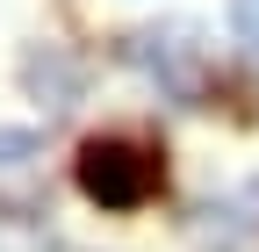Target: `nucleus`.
<instances>
[{"mask_svg": "<svg viewBox=\"0 0 259 252\" xmlns=\"http://www.w3.org/2000/svg\"><path fill=\"white\" fill-rule=\"evenodd\" d=\"M79 195L101 209H144L158 195V159L122 144V137H94L79 151Z\"/></svg>", "mask_w": 259, "mask_h": 252, "instance_id": "obj_1", "label": "nucleus"}, {"mask_svg": "<svg viewBox=\"0 0 259 252\" xmlns=\"http://www.w3.org/2000/svg\"><path fill=\"white\" fill-rule=\"evenodd\" d=\"M44 137L36 130H0V166H22V159H36Z\"/></svg>", "mask_w": 259, "mask_h": 252, "instance_id": "obj_3", "label": "nucleus"}, {"mask_svg": "<svg viewBox=\"0 0 259 252\" xmlns=\"http://www.w3.org/2000/svg\"><path fill=\"white\" fill-rule=\"evenodd\" d=\"M231 29H238V44L259 51V0H231Z\"/></svg>", "mask_w": 259, "mask_h": 252, "instance_id": "obj_4", "label": "nucleus"}, {"mask_svg": "<svg viewBox=\"0 0 259 252\" xmlns=\"http://www.w3.org/2000/svg\"><path fill=\"white\" fill-rule=\"evenodd\" d=\"M187 36V29H166V36H158V29H144V36L137 44H130V58H137V65H151L158 79H166V87H194V58H202V51H194V44H180Z\"/></svg>", "mask_w": 259, "mask_h": 252, "instance_id": "obj_2", "label": "nucleus"}]
</instances>
